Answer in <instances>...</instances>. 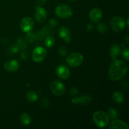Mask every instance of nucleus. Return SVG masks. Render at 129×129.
Returning a JSON list of instances; mask_svg holds the SVG:
<instances>
[{
  "label": "nucleus",
  "mask_w": 129,
  "mask_h": 129,
  "mask_svg": "<svg viewBox=\"0 0 129 129\" xmlns=\"http://www.w3.org/2000/svg\"><path fill=\"white\" fill-rule=\"evenodd\" d=\"M35 18L37 22L42 23L45 21L47 18L46 10L44 8L41 7L40 5L36 7L35 10Z\"/></svg>",
  "instance_id": "9b49d317"
},
{
  "label": "nucleus",
  "mask_w": 129,
  "mask_h": 129,
  "mask_svg": "<svg viewBox=\"0 0 129 129\" xmlns=\"http://www.w3.org/2000/svg\"><path fill=\"white\" fill-rule=\"evenodd\" d=\"M97 28H98V31L102 34H105L108 30V25L104 23H100L98 24V26H97Z\"/></svg>",
  "instance_id": "412c9836"
},
{
  "label": "nucleus",
  "mask_w": 129,
  "mask_h": 129,
  "mask_svg": "<svg viewBox=\"0 0 129 129\" xmlns=\"http://www.w3.org/2000/svg\"><path fill=\"white\" fill-rule=\"evenodd\" d=\"M56 74L59 78L62 79H67L70 76V71L68 67L64 64H60L56 68Z\"/></svg>",
  "instance_id": "9d476101"
},
{
  "label": "nucleus",
  "mask_w": 129,
  "mask_h": 129,
  "mask_svg": "<svg viewBox=\"0 0 129 129\" xmlns=\"http://www.w3.org/2000/svg\"><path fill=\"white\" fill-rule=\"evenodd\" d=\"M47 55V50L42 47H37L32 52V59L35 62H41Z\"/></svg>",
  "instance_id": "423d86ee"
},
{
  "label": "nucleus",
  "mask_w": 129,
  "mask_h": 129,
  "mask_svg": "<svg viewBox=\"0 0 129 129\" xmlns=\"http://www.w3.org/2000/svg\"><path fill=\"white\" fill-rule=\"evenodd\" d=\"M55 13L58 17L60 18H70L73 16V11L71 8L67 5L60 4L55 8Z\"/></svg>",
  "instance_id": "7ed1b4c3"
},
{
  "label": "nucleus",
  "mask_w": 129,
  "mask_h": 129,
  "mask_svg": "<svg viewBox=\"0 0 129 129\" xmlns=\"http://www.w3.org/2000/svg\"><path fill=\"white\" fill-rule=\"evenodd\" d=\"M120 47L117 44H114L110 49V55L113 59H116L120 54Z\"/></svg>",
  "instance_id": "dca6fc26"
},
{
  "label": "nucleus",
  "mask_w": 129,
  "mask_h": 129,
  "mask_svg": "<svg viewBox=\"0 0 129 129\" xmlns=\"http://www.w3.org/2000/svg\"><path fill=\"white\" fill-rule=\"evenodd\" d=\"M27 34V35H26V39H27V40L28 42H32L33 41H34V40H35V35H34V34H32V33H30V32H28V33H26Z\"/></svg>",
  "instance_id": "b1692460"
},
{
  "label": "nucleus",
  "mask_w": 129,
  "mask_h": 129,
  "mask_svg": "<svg viewBox=\"0 0 129 129\" xmlns=\"http://www.w3.org/2000/svg\"><path fill=\"white\" fill-rule=\"evenodd\" d=\"M72 102L74 104H79L82 105H87L91 104L92 102V98L89 94H83L79 96L74 97L72 99Z\"/></svg>",
  "instance_id": "1a4fd4ad"
},
{
  "label": "nucleus",
  "mask_w": 129,
  "mask_h": 129,
  "mask_svg": "<svg viewBox=\"0 0 129 129\" xmlns=\"http://www.w3.org/2000/svg\"><path fill=\"white\" fill-rule=\"evenodd\" d=\"M55 44V39L52 36H48L45 40V45L47 48L50 49L54 46Z\"/></svg>",
  "instance_id": "aec40b11"
},
{
  "label": "nucleus",
  "mask_w": 129,
  "mask_h": 129,
  "mask_svg": "<svg viewBox=\"0 0 129 129\" xmlns=\"http://www.w3.org/2000/svg\"><path fill=\"white\" fill-rule=\"evenodd\" d=\"M109 118L108 114L103 111H97L93 115V121L100 128L107 127L109 124Z\"/></svg>",
  "instance_id": "f03ea898"
},
{
  "label": "nucleus",
  "mask_w": 129,
  "mask_h": 129,
  "mask_svg": "<svg viewBox=\"0 0 129 129\" xmlns=\"http://www.w3.org/2000/svg\"><path fill=\"white\" fill-rule=\"evenodd\" d=\"M112 98H113V101L116 102L117 103H122L124 100V95L123 93L119 91H115L112 94Z\"/></svg>",
  "instance_id": "f3484780"
},
{
  "label": "nucleus",
  "mask_w": 129,
  "mask_h": 129,
  "mask_svg": "<svg viewBox=\"0 0 129 129\" xmlns=\"http://www.w3.org/2000/svg\"><path fill=\"white\" fill-rule=\"evenodd\" d=\"M125 40H126V42H127V44H128V36H126Z\"/></svg>",
  "instance_id": "2f4dec72"
},
{
  "label": "nucleus",
  "mask_w": 129,
  "mask_h": 129,
  "mask_svg": "<svg viewBox=\"0 0 129 129\" xmlns=\"http://www.w3.org/2000/svg\"><path fill=\"white\" fill-rule=\"evenodd\" d=\"M84 57L83 55L78 52L69 54L66 59V62L71 68H77L83 64Z\"/></svg>",
  "instance_id": "20e7f679"
},
{
  "label": "nucleus",
  "mask_w": 129,
  "mask_h": 129,
  "mask_svg": "<svg viewBox=\"0 0 129 129\" xmlns=\"http://www.w3.org/2000/svg\"><path fill=\"white\" fill-rule=\"evenodd\" d=\"M47 0H37V3L39 5H42L46 3Z\"/></svg>",
  "instance_id": "c85d7f7f"
},
{
  "label": "nucleus",
  "mask_w": 129,
  "mask_h": 129,
  "mask_svg": "<svg viewBox=\"0 0 129 129\" xmlns=\"http://www.w3.org/2000/svg\"><path fill=\"white\" fill-rule=\"evenodd\" d=\"M50 89L53 94L55 95L61 96L65 93L66 87L60 81L55 80L50 84Z\"/></svg>",
  "instance_id": "0eeeda50"
},
{
  "label": "nucleus",
  "mask_w": 129,
  "mask_h": 129,
  "mask_svg": "<svg viewBox=\"0 0 129 129\" xmlns=\"http://www.w3.org/2000/svg\"><path fill=\"white\" fill-rule=\"evenodd\" d=\"M20 64L16 60H10L4 64V68L8 72H15L19 69Z\"/></svg>",
  "instance_id": "4468645a"
},
{
  "label": "nucleus",
  "mask_w": 129,
  "mask_h": 129,
  "mask_svg": "<svg viewBox=\"0 0 129 129\" xmlns=\"http://www.w3.org/2000/svg\"><path fill=\"white\" fill-rule=\"evenodd\" d=\"M107 114H108L109 118H110L112 120L116 119L117 117H118V113H117V110L113 108H110L108 110V113Z\"/></svg>",
  "instance_id": "4be33fe9"
},
{
  "label": "nucleus",
  "mask_w": 129,
  "mask_h": 129,
  "mask_svg": "<svg viewBox=\"0 0 129 129\" xmlns=\"http://www.w3.org/2000/svg\"><path fill=\"white\" fill-rule=\"evenodd\" d=\"M10 50H11V52L12 53H15V54H16V53L18 51L19 47L16 46V45H14V46H13L12 47L10 48Z\"/></svg>",
  "instance_id": "cd10ccee"
},
{
  "label": "nucleus",
  "mask_w": 129,
  "mask_h": 129,
  "mask_svg": "<svg viewBox=\"0 0 129 129\" xmlns=\"http://www.w3.org/2000/svg\"><path fill=\"white\" fill-rule=\"evenodd\" d=\"M78 92H79V91L76 88H72L70 91V93L71 95H76V94H78Z\"/></svg>",
  "instance_id": "bb28decb"
},
{
  "label": "nucleus",
  "mask_w": 129,
  "mask_h": 129,
  "mask_svg": "<svg viewBox=\"0 0 129 129\" xmlns=\"http://www.w3.org/2000/svg\"><path fill=\"white\" fill-rule=\"evenodd\" d=\"M69 1H76V0H69Z\"/></svg>",
  "instance_id": "473e14b6"
},
{
  "label": "nucleus",
  "mask_w": 129,
  "mask_h": 129,
  "mask_svg": "<svg viewBox=\"0 0 129 129\" xmlns=\"http://www.w3.org/2000/svg\"><path fill=\"white\" fill-rule=\"evenodd\" d=\"M102 16H103V12L101 9L98 8H94L92 9L89 14V19L93 22L95 23L98 22L102 19Z\"/></svg>",
  "instance_id": "ddd939ff"
},
{
  "label": "nucleus",
  "mask_w": 129,
  "mask_h": 129,
  "mask_svg": "<svg viewBox=\"0 0 129 129\" xmlns=\"http://www.w3.org/2000/svg\"><path fill=\"white\" fill-rule=\"evenodd\" d=\"M87 28H88V30H89V31H91V30H92L93 29V25H91V24H88V26H87Z\"/></svg>",
  "instance_id": "7c9ffc66"
},
{
  "label": "nucleus",
  "mask_w": 129,
  "mask_h": 129,
  "mask_svg": "<svg viewBox=\"0 0 129 129\" xmlns=\"http://www.w3.org/2000/svg\"><path fill=\"white\" fill-rule=\"evenodd\" d=\"M57 23L56 20H54V19H52V20H50V25H52V26H55Z\"/></svg>",
  "instance_id": "c756f323"
},
{
  "label": "nucleus",
  "mask_w": 129,
  "mask_h": 129,
  "mask_svg": "<svg viewBox=\"0 0 129 129\" xmlns=\"http://www.w3.org/2000/svg\"><path fill=\"white\" fill-rule=\"evenodd\" d=\"M17 42L19 47L22 48L23 49L26 47V42H25L23 39H22V38H20L19 39H18Z\"/></svg>",
  "instance_id": "5701e85b"
},
{
  "label": "nucleus",
  "mask_w": 129,
  "mask_h": 129,
  "mask_svg": "<svg viewBox=\"0 0 129 129\" xmlns=\"http://www.w3.org/2000/svg\"><path fill=\"white\" fill-rule=\"evenodd\" d=\"M110 129H128V126L127 123L120 120H113L109 125Z\"/></svg>",
  "instance_id": "2eb2a0df"
},
{
  "label": "nucleus",
  "mask_w": 129,
  "mask_h": 129,
  "mask_svg": "<svg viewBox=\"0 0 129 129\" xmlns=\"http://www.w3.org/2000/svg\"><path fill=\"white\" fill-rule=\"evenodd\" d=\"M111 28L115 32H119L125 28L126 25L125 21L121 16H116L112 18L110 22Z\"/></svg>",
  "instance_id": "39448f33"
},
{
  "label": "nucleus",
  "mask_w": 129,
  "mask_h": 129,
  "mask_svg": "<svg viewBox=\"0 0 129 129\" xmlns=\"http://www.w3.org/2000/svg\"><path fill=\"white\" fill-rule=\"evenodd\" d=\"M128 66L124 60L120 59H113L110 66L108 77L113 81L122 79L127 74Z\"/></svg>",
  "instance_id": "f257e3e1"
},
{
  "label": "nucleus",
  "mask_w": 129,
  "mask_h": 129,
  "mask_svg": "<svg viewBox=\"0 0 129 129\" xmlns=\"http://www.w3.org/2000/svg\"><path fill=\"white\" fill-rule=\"evenodd\" d=\"M59 53L61 54L62 55H65L67 53V49L65 47L61 46L59 49Z\"/></svg>",
  "instance_id": "a878e982"
},
{
  "label": "nucleus",
  "mask_w": 129,
  "mask_h": 129,
  "mask_svg": "<svg viewBox=\"0 0 129 129\" xmlns=\"http://www.w3.org/2000/svg\"><path fill=\"white\" fill-rule=\"evenodd\" d=\"M128 48H125L122 50V56L126 60H129L128 59Z\"/></svg>",
  "instance_id": "393cba45"
},
{
  "label": "nucleus",
  "mask_w": 129,
  "mask_h": 129,
  "mask_svg": "<svg viewBox=\"0 0 129 129\" xmlns=\"http://www.w3.org/2000/svg\"><path fill=\"white\" fill-rule=\"evenodd\" d=\"M26 98L27 99V100L29 101V102H36L38 100V95L35 91H28L27 93H26Z\"/></svg>",
  "instance_id": "6ab92c4d"
},
{
  "label": "nucleus",
  "mask_w": 129,
  "mask_h": 129,
  "mask_svg": "<svg viewBox=\"0 0 129 129\" xmlns=\"http://www.w3.org/2000/svg\"><path fill=\"white\" fill-rule=\"evenodd\" d=\"M20 27L21 31L25 33L30 32L34 27V21L31 18L26 16L23 18L20 23Z\"/></svg>",
  "instance_id": "6e6552de"
},
{
  "label": "nucleus",
  "mask_w": 129,
  "mask_h": 129,
  "mask_svg": "<svg viewBox=\"0 0 129 129\" xmlns=\"http://www.w3.org/2000/svg\"><path fill=\"white\" fill-rule=\"evenodd\" d=\"M31 121V117L27 113H23L20 116V122L24 125H28Z\"/></svg>",
  "instance_id": "a211bd4d"
},
{
  "label": "nucleus",
  "mask_w": 129,
  "mask_h": 129,
  "mask_svg": "<svg viewBox=\"0 0 129 129\" xmlns=\"http://www.w3.org/2000/svg\"><path fill=\"white\" fill-rule=\"evenodd\" d=\"M59 36L66 43H70L71 41V30L66 26H62L59 30Z\"/></svg>",
  "instance_id": "f8f14e48"
}]
</instances>
